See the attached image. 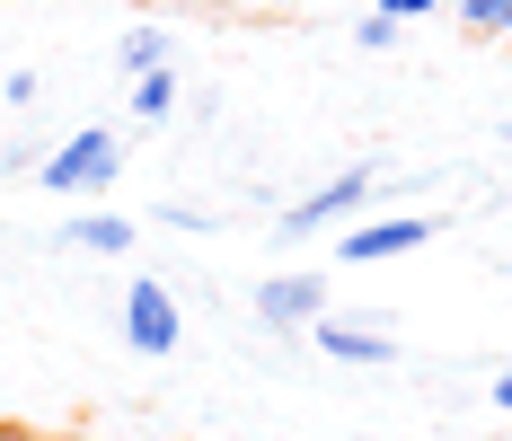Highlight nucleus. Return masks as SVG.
I'll list each match as a JSON object with an SVG mask.
<instances>
[{
	"instance_id": "f257e3e1",
	"label": "nucleus",
	"mask_w": 512,
	"mask_h": 441,
	"mask_svg": "<svg viewBox=\"0 0 512 441\" xmlns=\"http://www.w3.org/2000/svg\"><path fill=\"white\" fill-rule=\"evenodd\" d=\"M36 177H45L53 195H106V186L124 177V142H115L106 124H89V133H62V142L45 150V168H36Z\"/></svg>"
},
{
	"instance_id": "f03ea898",
	"label": "nucleus",
	"mask_w": 512,
	"mask_h": 441,
	"mask_svg": "<svg viewBox=\"0 0 512 441\" xmlns=\"http://www.w3.org/2000/svg\"><path fill=\"white\" fill-rule=\"evenodd\" d=\"M124 344H133V353H151V362L186 344V309L168 300L159 274H133V283H124Z\"/></svg>"
},
{
	"instance_id": "7ed1b4c3",
	"label": "nucleus",
	"mask_w": 512,
	"mask_h": 441,
	"mask_svg": "<svg viewBox=\"0 0 512 441\" xmlns=\"http://www.w3.org/2000/svg\"><path fill=\"white\" fill-rule=\"evenodd\" d=\"M362 203H371V168H345V177H327L309 203H292L274 230H283V239H318V230H345Z\"/></svg>"
},
{
	"instance_id": "20e7f679",
	"label": "nucleus",
	"mask_w": 512,
	"mask_h": 441,
	"mask_svg": "<svg viewBox=\"0 0 512 441\" xmlns=\"http://www.w3.org/2000/svg\"><path fill=\"white\" fill-rule=\"evenodd\" d=\"M256 318L265 327H318L327 318V274H265L256 283Z\"/></svg>"
},
{
	"instance_id": "39448f33",
	"label": "nucleus",
	"mask_w": 512,
	"mask_h": 441,
	"mask_svg": "<svg viewBox=\"0 0 512 441\" xmlns=\"http://www.w3.org/2000/svg\"><path fill=\"white\" fill-rule=\"evenodd\" d=\"M424 239H433L424 212H407V221H362V230H345V265H389V256H415ZM345 265H336V274H345Z\"/></svg>"
},
{
	"instance_id": "423d86ee",
	"label": "nucleus",
	"mask_w": 512,
	"mask_h": 441,
	"mask_svg": "<svg viewBox=\"0 0 512 441\" xmlns=\"http://www.w3.org/2000/svg\"><path fill=\"white\" fill-rule=\"evenodd\" d=\"M309 344H318L327 362H354V371H389V362H398V344L380 336V327H354V318H318Z\"/></svg>"
},
{
	"instance_id": "0eeeda50",
	"label": "nucleus",
	"mask_w": 512,
	"mask_h": 441,
	"mask_svg": "<svg viewBox=\"0 0 512 441\" xmlns=\"http://www.w3.org/2000/svg\"><path fill=\"white\" fill-rule=\"evenodd\" d=\"M62 247H80V256H133V221L124 212H71Z\"/></svg>"
},
{
	"instance_id": "6e6552de",
	"label": "nucleus",
	"mask_w": 512,
	"mask_h": 441,
	"mask_svg": "<svg viewBox=\"0 0 512 441\" xmlns=\"http://www.w3.org/2000/svg\"><path fill=\"white\" fill-rule=\"evenodd\" d=\"M168 106H177V71L159 62V71H142V80H133V115H142V124H159Z\"/></svg>"
},
{
	"instance_id": "1a4fd4ad",
	"label": "nucleus",
	"mask_w": 512,
	"mask_h": 441,
	"mask_svg": "<svg viewBox=\"0 0 512 441\" xmlns=\"http://www.w3.org/2000/svg\"><path fill=\"white\" fill-rule=\"evenodd\" d=\"M115 62H124V80H142V71H159V62H168V36H159V27H133Z\"/></svg>"
},
{
	"instance_id": "9d476101",
	"label": "nucleus",
	"mask_w": 512,
	"mask_h": 441,
	"mask_svg": "<svg viewBox=\"0 0 512 441\" xmlns=\"http://www.w3.org/2000/svg\"><path fill=\"white\" fill-rule=\"evenodd\" d=\"M460 18L477 36H512V0H460Z\"/></svg>"
},
{
	"instance_id": "9b49d317",
	"label": "nucleus",
	"mask_w": 512,
	"mask_h": 441,
	"mask_svg": "<svg viewBox=\"0 0 512 441\" xmlns=\"http://www.w3.org/2000/svg\"><path fill=\"white\" fill-rule=\"evenodd\" d=\"M354 36H362V53H380V45H398V18H380V9H371Z\"/></svg>"
},
{
	"instance_id": "f8f14e48",
	"label": "nucleus",
	"mask_w": 512,
	"mask_h": 441,
	"mask_svg": "<svg viewBox=\"0 0 512 441\" xmlns=\"http://www.w3.org/2000/svg\"><path fill=\"white\" fill-rule=\"evenodd\" d=\"M371 9H380V18H398V27H407V18H424V9H442V0H371Z\"/></svg>"
},
{
	"instance_id": "ddd939ff",
	"label": "nucleus",
	"mask_w": 512,
	"mask_h": 441,
	"mask_svg": "<svg viewBox=\"0 0 512 441\" xmlns=\"http://www.w3.org/2000/svg\"><path fill=\"white\" fill-rule=\"evenodd\" d=\"M0 441H71V433H36V424H0Z\"/></svg>"
},
{
	"instance_id": "4468645a",
	"label": "nucleus",
	"mask_w": 512,
	"mask_h": 441,
	"mask_svg": "<svg viewBox=\"0 0 512 441\" xmlns=\"http://www.w3.org/2000/svg\"><path fill=\"white\" fill-rule=\"evenodd\" d=\"M495 406H504V415H512V371H504V380H495Z\"/></svg>"
}]
</instances>
